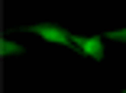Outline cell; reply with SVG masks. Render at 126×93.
Returning a JSON list of instances; mask_svg holds the SVG:
<instances>
[{"label": "cell", "mask_w": 126, "mask_h": 93, "mask_svg": "<svg viewBox=\"0 0 126 93\" xmlns=\"http://www.w3.org/2000/svg\"><path fill=\"white\" fill-rule=\"evenodd\" d=\"M26 32L52 42V45H71V35L62 29V26H45V22H32V26H26Z\"/></svg>", "instance_id": "1"}, {"label": "cell", "mask_w": 126, "mask_h": 93, "mask_svg": "<svg viewBox=\"0 0 126 93\" xmlns=\"http://www.w3.org/2000/svg\"><path fill=\"white\" fill-rule=\"evenodd\" d=\"M71 48H78L81 55H87V58L100 61V58H104V39H100V35H91V39H74V35H71Z\"/></svg>", "instance_id": "2"}, {"label": "cell", "mask_w": 126, "mask_h": 93, "mask_svg": "<svg viewBox=\"0 0 126 93\" xmlns=\"http://www.w3.org/2000/svg\"><path fill=\"white\" fill-rule=\"evenodd\" d=\"M3 52H7V55H23V48H19L16 42H3Z\"/></svg>", "instance_id": "3"}, {"label": "cell", "mask_w": 126, "mask_h": 93, "mask_svg": "<svg viewBox=\"0 0 126 93\" xmlns=\"http://www.w3.org/2000/svg\"><path fill=\"white\" fill-rule=\"evenodd\" d=\"M110 42H126V29H113L110 32Z\"/></svg>", "instance_id": "4"}, {"label": "cell", "mask_w": 126, "mask_h": 93, "mask_svg": "<svg viewBox=\"0 0 126 93\" xmlns=\"http://www.w3.org/2000/svg\"><path fill=\"white\" fill-rule=\"evenodd\" d=\"M120 93H126V90H120Z\"/></svg>", "instance_id": "5"}]
</instances>
